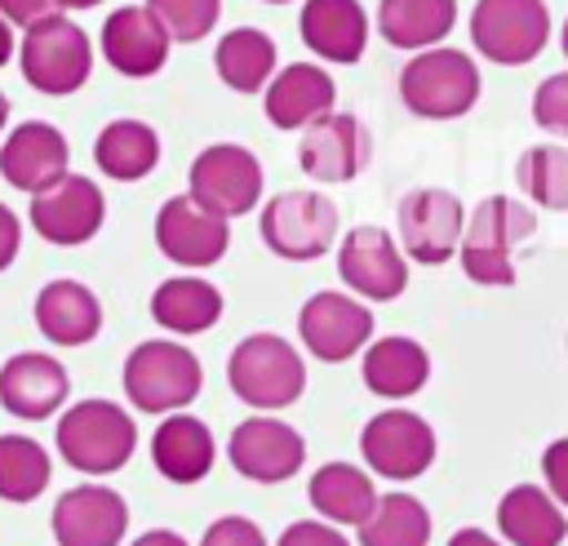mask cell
Segmentation results:
<instances>
[{
	"instance_id": "cell-1",
	"label": "cell",
	"mask_w": 568,
	"mask_h": 546,
	"mask_svg": "<svg viewBox=\"0 0 568 546\" xmlns=\"http://www.w3.org/2000/svg\"><path fill=\"white\" fill-rule=\"evenodd\" d=\"M226 386L240 404H248L257 413L288 408L306 391L302 351L280 333H248L235 342V351L226 360Z\"/></svg>"
},
{
	"instance_id": "cell-2",
	"label": "cell",
	"mask_w": 568,
	"mask_h": 546,
	"mask_svg": "<svg viewBox=\"0 0 568 546\" xmlns=\"http://www.w3.org/2000/svg\"><path fill=\"white\" fill-rule=\"evenodd\" d=\"M58 457L80 475H115L138 453V426L115 400H80L58 417Z\"/></svg>"
},
{
	"instance_id": "cell-3",
	"label": "cell",
	"mask_w": 568,
	"mask_h": 546,
	"mask_svg": "<svg viewBox=\"0 0 568 546\" xmlns=\"http://www.w3.org/2000/svg\"><path fill=\"white\" fill-rule=\"evenodd\" d=\"M537 231V218L528 204H519L515 195H488L475 204V213L466 218L462 226V244H457V257H462V271L466 280L475 284H488V289H506L515 284V244H524L528 235Z\"/></svg>"
},
{
	"instance_id": "cell-4",
	"label": "cell",
	"mask_w": 568,
	"mask_h": 546,
	"mask_svg": "<svg viewBox=\"0 0 568 546\" xmlns=\"http://www.w3.org/2000/svg\"><path fill=\"white\" fill-rule=\"evenodd\" d=\"M120 382H124V395L133 408L160 417V413L186 408L204 391V368L191 346H182L173 337H151L124 355Z\"/></svg>"
},
{
	"instance_id": "cell-5",
	"label": "cell",
	"mask_w": 568,
	"mask_h": 546,
	"mask_svg": "<svg viewBox=\"0 0 568 546\" xmlns=\"http://www.w3.org/2000/svg\"><path fill=\"white\" fill-rule=\"evenodd\" d=\"M22 75L31 89L40 93H75L89 75H93V44H89V31L80 22H71L62 9L44 13L40 22L27 27L22 36Z\"/></svg>"
},
{
	"instance_id": "cell-6",
	"label": "cell",
	"mask_w": 568,
	"mask_h": 546,
	"mask_svg": "<svg viewBox=\"0 0 568 546\" xmlns=\"http://www.w3.org/2000/svg\"><path fill=\"white\" fill-rule=\"evenodd\" d=\"M399 98L422 120H457L479 102V67L462 49H422L399 71Z\"/></svg>"
},
{
	"instance_id": "cell-7",
	"label": "cell",
	"mask_w": 568,
	"mask_h": 546,
	"mask_svg": "<svg viewBox=\"0 0 568 546\" xmlns=\"http://www.w3.org/2000/svg\"><path fill=\"white\" fill-rule=\"evenodd\" d=\"M262 244L284 262H315L337 240V204L320 191H280L257 218Z\"/></svg>"
},
{
	"instance_id": "cell-8",
	"label": "cell",
	"mask_w": 568,
	"mask_h": 546,
	"mask_svg": "<svg viewBox=\"0 0 568 546\" xmlns=\"http://www.w3.org/2000/svg\"><path fill=\"white\" fill-rule=\"evenodd\" d=\"M435 426L413 408H382L359 431V457L377 479H417L435 462Z\"/></svg>"
},
{
	"instance_id": "cell-9",
	"label": "cell",
	"mask_w": 568,
	"mask_h": 546,
	"mask_svg": "<svg viewBox=\"0 0 568 546\" xmlns=\"http://www.w3.org/2000/svg\"><path fill=\"white\" fill-rule=\"evenodd\" d=\"M470 40L488 62L524 67L550 40V9L541 0H479L470 13Z\"/></svg>"
},
{
	"instance_id": "cell-10",
	"label": "cell",
	"mask_w": 568,
	"mask_h": 546,
	"mask_svg": "<svg viewBox=\"0 0 568 546\" xmlns=\"http://www.w3.org/2000/svg\"><path fill=\"white\" fill-rule=\"evenodd\" d=\"M31 226L40 231V240L75 249L89 244L102 231L106 218V195L98 182H89L84 173H62L49 186L31 191V209H27Z\"/></svg>"
},
{
	"instance_id": "cell-11",
	"label": "cell",
	"mask_w": 568,
	"mask_h": 546,
	"mask_svg": "<svg viewBox=\"0 0 568 546\" xmlns=\"http://www.w3.org/2000/svg\"><path fill=\"white\" fill-rule=\"evenodd\" d=\"M186 182H191V195L204 209L222 213V218H240V213L257 209V200H262V164L240 142H213V146H204L191 160Z\"/></svg>"
},
{
	"instance_id": "cell-12",
	"label": "cell",
	"mask_w": 568,
	"mask_h": 546,
	"mask_svg": "<svg viewBox=\"0 0 568 546\" xmlns=\"http://www.w3.org/2000/svg\"><path fill=\"white\" fill-rule=\"evenodd\" d=\"M297 337L302 346L324 360V364H342L351 355H359L373 337V311L351 297V293H337V289H320L302 302L297 311Z\"/></svg>"
},
{
	"instance_id": "cell-13",
	"label": "cell",
	"mask_w": 568,
	"mask_h": 546,
	"mask_svg": "<svg viewBox=\"0 0 568 546\" xmlns=\"http://www.w3.org/2000/svg\"><path fill=\"white\" fill-rule=\"evenodd\" d=\"M226 457L231 466L253 479V484H284L302 471L306 462V439L297 426H288L284 417H271V413H253L244 417L235 431H231V444H226Z\"/></svg>"
},
{
	"instance_id": "cell-14",
	"label": "cell",
	"mask_w": 568,
	"mask_h": 546,
	"mask_svg": "<svg viewBox=\"0 0 568 546\" xmlns=\"http://www.w3.org/2000/svg\"><path fill=\"white\" fill-rule=\"evenodd\" d=\"M155 244L178 266H191V271L213 266V262H222V253L231 244V218L204 209L191 191L169 195L155 213Z\"/></svg>"
},
{
	"instance_id": "cell-15",
	"label": "cell",
	"mask_w": 568,
	"mask_h": 546,
	"mask_svg": "<svg viewBox=\"0 0 568 546\" xmlns=\"http://www.w3.org/2000/svg\"><path fill=\"white\" fill-rule=\"evenodd\" d=\"M342 284L364 302H395L408 289V262L390 231L382 226H355L342 235L337 249Z\"/></svg>"
},
{
	"instance_id": "cell-16",
	"label": "cell",
	"mask_w": 568,
	"mask_h": 546,
	"mask_svg": "<svg viewBox=\"0 0 568 546\" xmlns=\"http://www.w3.org/2000/svg\"><path fill=\"white\" fill-rule=\"evenodd\" d=\"M373 160V138L351 111H324L302 129L297 164L315 182H351Z\"/></svg>"
},
{
	"instance_id": "cell-17",
	"label": "cell",
	"mask_w": 568,
	"mask_h": 546,
	"mask_svg": "<svg viewBox=\"0 0 568 546\" xmlns=\"http://www.w3.org/2000/svg\"><path fill=\"white\" fill-rule=\"evenodd\" d=\"M462 226H466V209L453 191L422 186L399 200V244L422 266L448 262L462 244Z\"/></svg>"
},
{
	"instance_id": "cell-18",
	"label": "cell",
	"mask_w": 568,
	"mask_h": 546,
	"mask_svg": "<svg viewBox=\"0 0 568 546\" xmlns=\"http://www.w3.org/2000/svg\"><path fill=\"white\" fill-rule=\"evenodd\" d=\"M58 546H120L129 533V502L106 484H75L49 515Z\"/></svg>"
},
{
	"instance_id": "cell-19",
	"label": "cell",
	"mask_w": 568,
	"mask_h": 546,
	"mask_svg": "<svg viewBox=\"0 0 568 546\" xmlns=\"http://www.w3.org/2000/svg\"><path fill=\"white\" fill-rule=\"evenodd\" d=\"M71 395V373L44 351H18L0 364V404L22 422H49Z\"/></svg>"
},
{
	"instance_id": "cell-20",
	"label": "cell",
	"mask_w": 568,
	"mask_h": 546,
	"mask_svg": "<svg viewBox=\"0 0 568 546\" xmlns=\"http://www.w3.org/2000/svg\"><path fill=\"white\" fill-rule=\"evenodd\" d=\"M169 44H173V36L146 4H124V9L106 13V22H102V53L129 80L155 75L169 62Z\"/></svg>"
},
{
	"instance_id": "cell-21",
	"label": "cell",
	"mask_w": 568,
	"mask_h": 546,
	"mask_svg": "<svg viewBox=\"0 0 568 546\" xmlns=\"http://www.w3.org/2000/svg\"><path fill=\"white\" fill-rule=\"evenodd\" d=\"M71 164V146L62 138V129H53L49 120H27L18 124L4 146H0V178L18 191H40L53 178H62Z\"/></svg>"
},
{
	"instance_id": "cell-22",
	"label": "cell",
	"mask_w": 568,
	"mask_h": 546,
	"mask_svg": "<svg viewBox=\"0 0 568 546\" xmlns=\"http://www.w3.org/2000/svg\"><path fill=\"white\" fill-rule=\"evenodd\" d=\"M151 462L169 484H200L217 462L209 422H200L195 413H182V408L164 413L151 435Z\"/></svg>"
},
{
	"instance_id": "cell-23",
	"label": "cell",
	"mask_w": 568,
	"mask_h": 546,
	"mask_svg": "<svg viewBox=\"0 0 568 546\" xmlns=\"http://www.w3.org/2000/svg\"><path fill=\"white\" fill-rule=\"evenodd\" d=\"M36 328L53 346H84L102 333V302L80 280H49L36 293Z\"/></svg>"
},
{
	"instance_id": "cell-24",
	"label": "cell",
	"mask_w": 568,
	"mask_h": 546,
	"mask_svg": "<svg viewBox=\"0 0 568 546\" xmlns=\"http://www.w3.org/2000/svg\"><path fill=\"white\" fill-rule=\"evenodd\" d=\"M297 31L324 62H359L368 44V13L359 0H306Z\"/></svg>"
},
{
	"instance_id": "cell-25",
	"label": "cell",
	"mask_w": 568,
	"mask_h": 546,
	"mask_svg": "<svg viewBox=\"0 0 568 546\" xmlns=\"http://www.w3.org/2000/svg\"><path fill=\"white\" fill-rule=\"evenodd\" d=\"M359 377L377 400H408L426 386L430 377V355L417 337H368L364 360H359Z\"/></svg>"
},
{
	"instance_id": "cell-26",
	"label": "cell",
	"mask_w": 568,
	"mask_h": 546,
	"mask_svg": "<svg viewBox=\"0 0 568 546\" xmlns=\"http://www.w3.org/2000/svg\"><path fill=\"white\" fill-rule=\"evenodd\" d=\"M333 75L315 62H293L280 75L266 80V120L275 129H306L311 120H320L324 111H333Z\"/></svg>"
},
{
	"instance_id": "cell-27",
	"label": "cell",
	"mask_w": 568,
	"mask_h": 546,
	"mask_svg": "<svg viewBox=\"0 0 568 546\" xmlns=\"http://www.w3.org/2000/svg\"><path fill=\"white\" fill-rule=\"evenodd\" d=\"M497 533L510 546H564L568 515L541 484H515L497 502Z\"/></svg>"
},
{
	"instance_id": "cell-28",
	"label": "cell",
	"mask_w": 568,
	"mask_h": 546,
	"mask_svg": "<svg viewBox=\"0 0 568 546\" xmlns=\"http://www.w3.org/2000/svg\"><path fill=\"white\" fill-rule=\"evenodd\" d=\"M151 320L178 337L209 333L222 320V293L200 275H169L151 293Z\"/></svg>"
},
{
	"instance_id": "cell-29",
	"label": "cell",
	"mask_w": 568,
	"mask_h": 546,
	"mask_svg": "<svg viewBox=\"0 0 568 546\" xmlns=\"http://www.w3.org/2000/svg\"><path fill=\"white\" fill-rule=\"evenodd\" d=\"M306 497L315 506L320 519L328 524H364L377 506V484H373V471H359L351 462H324L311 484H306Z\"/></svg>"
},
{
	"instance_id": "cell-30",
	"label": "cell",
	"mask_w": 568,
	"mask_h": 546,
	"mask_svg": "<svg viewBox=\"0 0 568 546\" xmlns=\"http://www.w3.org/2000/svg\"><path fill=\"white\" fill-rule=\"evenodd\" d=\"M93 160L115 182H138L160 164V133L146 120H111L93 142Z\"/></svg>"
},
{
	"instance_id": "cell-31",
	"label": "cell",
	"mask_w": 568,
	"mask_h": 546,
	"mask_svg": "<svg viewBox=\"0 0 568 546\" xmlns=\"http://www.w3.org/2000/svg\"><path fill=\"white\" fill-rule=\"evenodd\" d=\"M457 22V0H382L377 31L395 49H430Z\"/></svg>"
},
{
	"instance_id": "cell-32",
	"label": "cell",
	"mask_w": 568,
	"mask_h": 546,
	"mask_svg": "<svg viewBox=\"0 0 568 546\" xmlns=\"http://www.w3.org/2000/svg\"><path fill=\"white\" fill-rule=\"evenodd\" d=\"M213 67H217V75H222L226 89L257 93L275 75V40L266 31H257V27H235V31H226L217 40Z\"/></svg>"
},
{
	"instance_id": "cell-33",
	"label": "cell",
	"mask_w": 568,
	"mask_h": 546,
	"mask_svg": "<svg viewBox=\"0 0 568 546\" xmlns=\"http://www.w3.org/2000/svg\"><path fill=\"white\" fill-rule=\"evenodd\" d=\"M359 528V546H430V510L413 493H377Z\"/></svg>"
},
{
	"instance_id": "cell-34",
	"label": "cell",
	"mask_w": 568,
	"mask_h": 546,
	"mask_svg": "<svg viewBox=\"0 0 568 546\" xmlns=\"http://www.w3.org/2000/svg\"><path fill=\"white\" fill-rule=\"evenodd\" d=\"M49 453L31 435H0V502H36L49 488Z\"/></svg>"
},
{
	"instance_id": "cell-35",
	"label": "cell",
	"mask_w": 568,
	"mask_h": 546,
	"mask_svg": "<svg viewBox=\"0 0 568 546\" xmlns=\"http://www.w3.org/2000/svg\"><path fill=\"white\" fill-rule=\"evenodd\" d=\"M519 191L541 209H568V146H528L519 155Z\"/></svg>"
},
{
	"instance_id": "cell-36",
	"label": "cell",
	"mask_w": 568,
	"mask_h": 546,
	"mask_svg": "<svg viewBox=\"0 0 568 546\" xmlns=\"http://www.w3.org/2000/svg\"><path fill=\"white\" fill-rule=\"evenodd\" d=\"M146 9L164 22V31L182 44H195L204 40L213 27H217V13H222V0H146Z\"/></svg>"
},
{
	"instance_id": "cell-37",
	"label": "cell",
	"mask_w": 568,
	"mask_h": 546,
	"mask_svg": "<svg viewBox=\"0 0 568 546\" xmlns=\"http://www.w3.org/2000/svg\"><path fill=\"white\" fill-rule=\"evenodd\" d=\"M532 120L546 129V133H559L568 138V71L559 75H546L532 93Z\"/></svg>"
},
{
	"instance_id": "cell-38",
	"label": "cell",
	"mask_w": 568,
	"mask_h": 546,
	"mask_svg": "<svg viewBox=\"0 0 568 546\" xmlns=\"http://www.w3.org/2000/svg\"><path fill=\"white\" fill-rule=\"evenodd\" d=\"M200 546H266V533L248 515H222L204 528Z\"/></svg>"
},
{
	"instance_id": "cell-39",
	"label": "cell",
	"mask_w": 568,
	"mask_h": 546,
	"mask_svg": "<svg viewBox=\"0 0 568 546\" xmlns=\"http://www.w3.org/2000/svg\"><path fill=\"white\" fill-rule=\"evenodd\" d=\"M275 546H351L342 537V524H328V519H297L280 533Z\"/></svg>"
},
{
	"instance_id": "cell-40",
	"label": "cell",
	"mask_w": 568,
	"mask_h": 546,
	"mask_svg": "<svg viewBox=\"0 0 568 546\" xmlns=\"http://www.w3.org/2000/svg\"><path fill=\"white\" fill-rule=\"evenodd\" d=\"M541 479H546V493L568 510V435L546 444L541 453Z\"/></svg>"
},
{
	"instance_id": "cell-41",
	"label": "cell",
	"mask_w": 568,
	"mask_h": 546,
	"mask_svg": "<svg viewBox=\"0 0 568 546\" xmlns=\"http://www.w3.org/2000/svg\"><path fill=\"white\" fill-rule=\"evenodd\" d=\"M18 249H22V222H18V213L9 204H0V271L13 266Z\"/></svg>"
},
{
	"instance_id": "cell-42",
	"label": "cell",
	"mask_w": 568,
	"mask_h": 546,
	"mask_svg": "<svg viewBox=\"0 0 568 546\" xmlns=\"http://www.w3.org/2000/svg\"><path fill=\"white\" fill-rule=\"evenodd\" d=\"M0 13H4L9 22H18V27H31V22H40L44 13H53V0H0Z\"/></svg>"
},
{
	"instance_id": "cell-43",
	"label": "cell",
	"mask_w": 568,
	"mask_h": 546,
	"mask_svg": "<svg viewBox=\"0 0 568 546\" xmlns=\"http://www.w3.org/2000/svg\"><path fill=\"white\" fill-rule=\"evenodd\" d=\"M133 546H191V542L182 533H173V528H151V533L133 537Z\"/></svg>"
},
{
	"instance_id": "cell-44",
	"label": "cell",
	"mask_w": 568,
	"mask_h": 546,
	"mask_svg": "<svg viewBox=\"0 0 568 546\" xmlns=\"http://www.w3.org/2000/svg\"><path fill=\"white\" fill-rule=\"evenodd\" d=\"M448 546H501V542L488 537L484 528H457V533L448 537Z\"/></svg>"
},
{
	"instance_id": "cell-45",
	"label": "cell",
	"mask_w": 568,
	"mask_h": 546,
	"mask_svg": "<svg viewBox=\"0 0 568 546\" xmlns=\"http://www.w3.org/2000/svg\"><path fill=\"white\" fill-rule=\"evenodd\" d=\"M13 58V22L0 13V67Z\"/></svg>"
},
{
	"instance_id": "cell-46",
	"label": "cell",
	"mask_w": 568,
	"mask_h": 546,
	"mask_svg": "<svg viewBox=\"0 0 568 546\" xmlns=\"http://www.w3.org/2000/svg\"><path fill=\"white\" fill-rule=\"evenodd\" d=\"M93 4H102V0H53V9H93Z\"/></svg>"
},
{
	"instance_id": "cell-47",
	"label": "cell",
	"mask_w": 568,
	"mask_h": 546,
	"mask_svg": "<svg viewBox=\"0 0 568 546\" xmlns=\"http://www.w3.org/2000/svg\"><path fill=\"white\" fill-rule=\"evenodd\" d=\"M4 120H9V98L0 93V129H4Z\"/></svg>"
},
{
	"instance_id": "cell-48",
	"label": "cell",
	"mask_w": 568,
	"mask_h": 546,
	"mask_svg": "<svg viewBox=\"0 0 568 546\" xmlns=\"http://www.w3.org/2000/svg\"><path fill=\"white\" fill-rule=\"evenodd\" d=\"M559 44H564V58H568V22H564V31H559Z\"/></svg>"
},
{
	"instance_id": "cell-49",
	"label": "cell",
	"mask_w": 568,
	"mask_h": 546,
	"mask_svg": "<svg viewBox=\"0 0 568 546\" xmlns=\"http://www.w3.org/2000/svg\"><path fill=\"white\" fill-rule=\"evenodd\" d=\"M266 4H284V0H266Z\"/></svg>"
}]
</instances>
